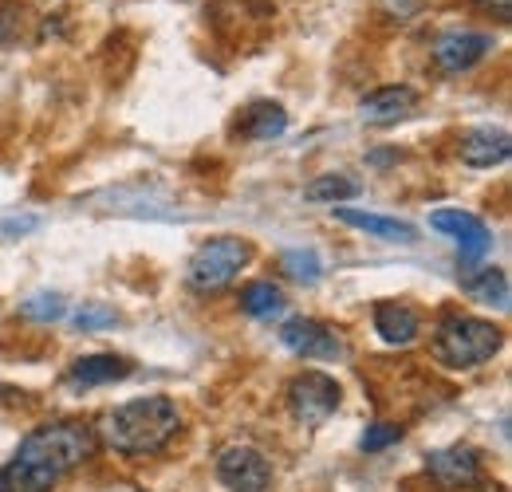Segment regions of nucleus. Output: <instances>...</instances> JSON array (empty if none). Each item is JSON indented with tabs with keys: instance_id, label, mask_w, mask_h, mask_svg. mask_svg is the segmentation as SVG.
<instances>
[{
	"instance_id": "nucleus-23",
	"label": "nucleus",
	"mask_w": 512,
	"mask_h": 492,
	"mask_svg": "<svg viewBox=\"0 0 512 492\" xmlns=\"http://www.w3.org/2000/svg\"><path fill=\"white\" fill-rule=\"evenodd\" d=\"M398 437H402V430H398V426H386V422H379V426H371V430L363 433V441H359V445H363L367 453H379V449H386V445H394Z\"/></svg>"
},
{
	"instance_id": "nucleus-3",
	"label": "nucleus",
	"mask_w": 512,
	"mask_h": 492,
	"mask_svg": "<svg viewBox=\"0 0 512 492\" xmlns=\"http://www.w3.org/2000/svg\"><path fill=\"white\" fill-rule=\"evenodd\" d=\"M505 343V331L489 319H473V315H449L434 331V359L442 367L469 370L489 363Z\"/></svg>"
},
{
	"instance_id": "nucleus-6",
	"label": "nucleus",
	"mask_w": 512,
	"mask_h": 492,
	"mask_svg": "<svg viewBox=\"0 0 512 492\" xmlns=\"http://www.w3.org/2000/svg\"><path fill=\"white\" fill-rule=\"evenodd\" d=\"M217 481L229 492H264L272 481V465L253 445H229L217 453Z\"/></svg>"
},
{
	"instance_id": "nucleus-21",
	"label": "nucleus",
	"mask_w": 512,
	"mask_h": 492,
	"mask_svg": "<svg viewBox=\"0 0 512 492\" xmlns=\"http://www.w3.org/2000/svg\"><path fill=\"white\" fill-rule=\"evenodd\" d=\"M20 315H24V319H36V323H56V319H64L67 315L64 296L40 292V296H32V300H24V304H20Z\"/></svg>"
},
{
	"instance_id": "nucleus-14",
	"label": "nucleus",
	"mask_w": 512,
	"mask_h": 492,
	"mask_svg": "<svg viewBox=\"0 0 512 492\" xmlns=\"http://www.w3.org/2000/svg\"><path fill=\"white\" fill-rule=\"evenodd\" d=\"M418 311L406 308V304H394V300H383L375 304V331L383 335V343L390 347H410L418 339Z\"/></svg>"
},
{
	"instance_id": "nucleus-7",
	"label": "nucleus",
	"mask_w": 512,
	"mask_h": 492,
	"mask_svg": "<svg viewBox=\"0 0 512 492\" xmlns=\"http://www.w3.org/2000/svg\"><path fill=\"white\" fill-rule=\"evenodd\" d=\"M280 343L292 351V355H304V359H343L347 347L339 339L335 327H327L320 319H288L280 327Z\"/></svg>"
},
{
	"instance_id": "nucleus-5",
	"label": "nucleus",
	"mask_w": 512,
	"mask_h": 492,
	"mask_svg": "<svg viewBox=\"0 0 512 492\" xmlns=\"http://www.w3.org/2000/svg\"><path fill=\"white\" fill-rule=\"evenodd\" d=\"M288 410L300 426L316 430L339 410V382L323 370H304L288 382Z\"/></svg>"
},
{
	"instance_id": "nucleus-19",
	"label": "nucleus",
	"mask_w": 512,
	"mask_h": 492,
	"mask_svg": "<svg viewBox=\"0 0 512 492\" xmlns=\"http://www.w3.org/2000/svg\"><path fill=\"white\" fill-rule=\"evenodd\" d=\"M308 201H327V205H339V201H351L359 197V182L343 178V174H327V178H316V182L304 189Z\"/></svg>"
},
{
	"instance_id": "nucleus-13",
	"label": "nucleus",
	"mask_w": 512,
	"mask_h": 492,
	"mask_svg": "<svg viewBox=\"0 0 512 492\" xmlns=\"http://www.w3.org/2000/svg\"><path fill=\"white\" fill-rule=\"evenodd\" d=\"M335 221L351 225V229H363L379 241H398V245H410L418 241V229L410 221H398V217H383V213H367V209H343V205H331Z\"/></svg>"
},
{
	"instance_id": "nucleus-2",
	"label": "nucleus",
	"mask_w": 512,
	"mask_h": 492,
	"mask_svg": "<svg viewBox=\"0 0 512 492\" xmlns=\"http://www.w3.org/2000/svg\"><path fill=\"white\" fill-rule=\"evenodd\" d=\"M178 422H182L178 406L162 394H150V398H134V402L107 410L95 433L103 437L107 449L123 457H146V453H158L178 433Z\"/></svg>"
},
{
	"instance_id": "nucleus-15",
	"label": "nucleus",
	"mask_w": 512,
	"mask_h": 492,
	"mask_svg": "<svg viewBox=\"0 0 512 492\" xmlns=\"http://www.w3.org/2000/svg\"><path fill=\"white\" fill-rule=\"evenodd\" d=\"M127 374H130L127 359H119V355H83V359H75L71 370H67V378L75 386H107V382H119Z\"/></svg>"
},
{
	"instance_id": "nucleus-24",
	"label": "nucleus",
	"mask_w": 512,
	"mask_h": 492,
	"mask_svg": "<svg viewBox=\"0 0 512 492\" xmlns=\"http://www.w3.org/2000/svg\"><path fill=\"white\" fill-rule=\"evenodd\" d=\"M485 12H493L497 20H512V0H477Z\"/></svg>"
},
{
	"instance_id": "nucleus-4",
	"label": "nucleus",
	"mask_w": 512,
	"mask_h": 492,
	"mask_svg": "<svg viewBox=\"0 0 512 492\" xmlns=\"http://www.w3.org/2000/svg\"><path fill=\"white\" fill-rule=\"evenodd\" d=\"M249 260H253V245L245 237H213L190 256L186 280L193 292H221L249 268Z\"/></svg>"
},
{
	"instance_id": "nucleus-16",
	"label": "nucleus",
	"mask_w": 512,
	"mask_h": 492,
	"mask_svg": "<svg viewBox=\"0 0 512 492\" xmlns=\"http://www.w3.org/2000/svg\"><path fill=\"white\" fill-rule=\"evenodd\" d=\"M461 288H465L473 300L489 304V308L509 311V276H505L501 268H477V272H469V276L461 280Z\"/></svg>"
},
{
	"instance_id": "nucleus-18",
	"label": "nucleus",
	"mask_w": 512,
	"mask_h": 492,
	"mask_svg": "<svg viewBox=\"0 0 512 492\" xmlns=\"http://www.w3.org/2000/svg\"><path fill=\"white\" fill-rule=\"evenodd\" d=\"M284 126H288V115L280 103H253L245 111V138H276L284 134Z\"/></svg>"
},
{
	"instance_id": "nucleus-11",
	"label": "nucleus",
	"mask_w": 512,
	"mask_h": 492,
	"mask_svg": "<svg viewBox=\"0 0 512 492\" xmlns=\"http://www.w3.org/2000/svg\"><path fill=\"white\" fill-rule=\"evenodd\" d=\"M457 154H461V162H465V166H473V170H493V166L509 162L512 138L505 134V130H493V126H477V130H469V134L461 138Z\"/></svg>"
},
{
	"instance_id": "nucleus-8",
	"label": "nucleus",
	"mask_w": 512,
	"mask_h": 492,
	"mask_svg": "<svg viewBox=\"0 0 512 492\" xmlns=\"http://www.w3.org/2000/svg\"><path fill=\"white\" fill-rule=\"evenodd\" d=\"M489 52H493V36H489V32H469V28H461V32L438 36L430 56H434V67H438V71L457 75V71H469L473 63H481Z\"/></svg>"
},
{
	"instance_id": "nucleus-17",
	"label": "nucleus",
	"mask_w": 512,
	"mask_h": 492,
	"mask_svg": "<svg viewBox=\"0 0 512 492\" xmlns=\"http://www.w3.org/2000/svg\"><path fill=\"white\" fill-rule=\"evenodd\" d=\"M284 292L272 284V280H253L241 288V311L253 315V319H276L284 311Z\"/></svg>"
},
{
	"instance_id": "nucleus-20",
	"label": "nucleus",
	"mask_w": 512,
	"mask_h": 492,
	"mask_svg": "<svg viewBox=\"0 0 512 492\" xmlns=\"http://www.w3.org/2000/svg\"><path fill=\"white\" fill-rule=\"evenodd\" d=\"M280 268H284L292 280H300V284H316L323 272L316 248H288V252L280 256Z\"/></svg>"
},
{
	"instance_id": "nucleus-12",
	"label": "nucleus",
	"mask_w": 512,
	"mask_h": 492,
	"mask_svg": "<svg viewBox=\"0 0 512 492\" xmlns=\"http://www.w3.org/2000/svg\"><path fill=\"white\" fill-rule=\"evenodd\" d=\"M414 107H418V91H410V87H379L359 103V119L371 126H390L402 123Z\"/></svg>"
},
{
	"instance_id": "nucleus-9",
	"label": "nucleus",
	"mask_w": 512,
	"mask_h": 492,
	"mask_svg": "<svg viewBox=\"0 0 512 492\" xmlns=\"http://www.w3.org/2000/svg\"><path fill=\"white\" fill-rule=\"evenodd\" d=\"M430 229H438V233L453 237L465 260L485 256L489 245H493L489 225H485L477 213H469V209H438V213H430Z\"/></svg>"
},
{
	"instance_id": "nucleus-22",
	"label": "nucleus",
	"mask_w": 512,
	"mask_h": 492,
	"mask_svg": "<svg viewBox=\"0 0 512 492\" xmlns=\"http://www.w3.org/2000/svg\"><path fill=\"white\" fill-rule=\"evenodd\" d=\"M115 308H107V304H83V308L71 315V323L79 327V331H99V327H115Z\"/></svg>"
},
{
	"instance_id": "nucleus-10",
	"label": "nucleus",
	"mask_w": 512,
	"mask_h": 492,
	"mask_svg": "<svg viewBox=\"0 0 512 492\" xmlns=\"http://www.w3.org/2000/svg\"><path fill=\"white\" fill-rule=\"evenodd\" d=\"M426 469L434 473L438 485L446 489H469L481 481V457L469 445H453V449H438L426 457Z\"/></svg>"
},
{
	"instance_id": "nucleus-1",
	"label": "nucleus",
	"mask_w": 512,
	"mask_h": 492,
	"mask_svg": "<svg viewBox=\"0 0 512 492\" xmlns=\"http://www.w3.org/2000/svg\"><path fill=\"white\" fill-rule=\"evenodd\" d=\"M95 457V430L83 422H52L32 430L0 469V492H52L71 469Z\"/></svg>"
}]
</instances>
